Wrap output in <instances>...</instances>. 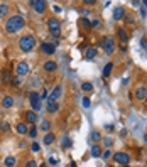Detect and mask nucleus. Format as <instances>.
I'll list each match as a JSON object with an SVG mask.
<instances>
[{"label": "nucleus", "instance_id": "nucleus-1", "mask_svg": "<svg viewBox=\"0 0 147 167\" xmlns=\"http://www.w3.org/2000/svg\"><path fill=\"white\" fill-rule=\"evenodd\" d=\"M24 26H26V20H24L22 15H12V17H9L5 20V32L7 34H15V32L24 29Z\"/></svg>", "mask_w": 147, "mask_h": 167}, {"label": "nucleus", "instance_id": "nucleus-2", "mask_svg": "<svg viewBox=\"0 0 147 167\" xmlns=\"http://www.w3.org/2000/svg\"><path fill=\"white\" fill-rule=\"evenodd\" d=\"M19 47H20V51H24V52H30V51L36 47V39H34V36H30V34L22 36V37L19 39Z\"/></svg>", "mask_w": 147, "mask_h": 167}, {"label": "nucleus", "instance_id": "nucleus-3", "mask_svg": "<svg viewBox=\"0 0 147 167\" xmlns=\"http://www.w3.org/2000/svg\"><path fill=\"white\" fill-rule=\"evenodd\" d=\"M100 47L103 49L107 54H113L115 52V47H117V44H115V39L112 37V36H107V37H103L102 41H100Z\"/></svg>", "mask_w": 147, "mask_h": 167}, {"label": "nucleus", "instance_id": "nucleus-4", "mask_svg": "<svg viewBox=\"0 0 147 167\" xmlns=\"http://www.w3.org/2000/svg\"><path fill=\"white\" fill-rule=\"evenodd\" d=\"M41 94L37 93V91H30L29 93V103L30 107H32V110L37 113V111H41V108H42V103H41Z\"/></svg>", "mask_w": 147, "mask_h": 167}, {"label": "nucleus", "instance_id": "nucleus-5", "mask_svg": "<svg viewBox=\"0 0 147 167\" xmlns=\"http://www.w3.org/2000/svg\"><path fill=\"white\" fill-rule=\"evenodd\" d=\"M48 29L52 36H59L61 34V22L58 20L56 17H51L48 19Z\"/></svg>", "mask_w": 147, "mask_h": 167}, {"label": "nucleus", "instance_id": "nucleus-6", "mask_svg": "<svg viewBox=\"0 0 147 167\" xmlns=\"http://www.w3.org/2000/svg\"><path fill=\"white\" fill-rule=\"evenodd\" d=\"M112 157H113V160L117 164H120V165H129V162H130V155L127 154V152H117V154H113Z\"/></svg>", "mask_w": 147, "mask_h": 167}, {"label": "nucleus", "instance_id": "nucleus-7", "mask_svg": "<svg viewBox=\"0 0 147 167\" xmlns=\"http://www.w3.org/2000/svg\"><path fill=\"white\" fill-rule=\"evenodd\" d=\"M39 49H41V52H42V54L52 56L54 52H56V44H52V42H42V44L39 46Z\"/></svg>", "mask_w": 147, "mask_h": 167}, {"label": "nucleus", "instance_id": "nucleus-8", "mask_svg": "<svg viewBox=\"0 0 147 167\" xmlns=\"http://www.w3.org/2000/svg\"><path fill=\"white\" fill-rule=\"evenodd\" d=\"M29 5H32V9H34V12L37 14H44L46 12V2L44 0H34V2H29Z\"/></svg>", "mask_w": 147, "mask_h": 167}, {"label": "nucleus", "instance_id": "nucleus-9", "mask_svg": "<svg viewBox=\"0 0 147 167\" xmlns=\"http://www.w3.org/2000/svg\"><path fill=\"white\" fill-rule=\"evenodd\" d=\"M15 73H17V76L24 78L26 74H29V64H27L26 61H20L17 64V69H15Z\"/></svg>", "mask_w": 147, "mask_h": 167}, {"label": "nucleus", "instance_id": "nucleus-10", "mask_svg": "<svg viewBox=\"0 0 147 167\" xmlns=\"http://www.w3.org/2000/svg\"><path fill=\"white\" fill-rule=\"evenodd\" d=\"M61 94H63V86H61V85H56L54 88H52V91L49 93V100H48V101H56Z\"/></svg>", "mask_w": 147, "mask_h": 167}, {"label": "nucleus", "instance_id": "nucleus-11", "mask_svg": "<svg viewBox=\"0 0 147 167\" xmlns=\"http://www.w3.org/2000/svg\"><path fill=\"white\" fill-rule=\"evenodd\" d=\"M135 98L137 100H147V86L145 85H140V86H137V90H135Z\"/></svg>", "mask_w": 147, "mask_h": 167}, {"label": "nucleus", "instance_id": "nucleus-12", "mask_svg": "<svg viewBox=\"0 0 147 167\" xmlns=\"http://www.w3.org/2000/svg\"><path fill=\"white\" fill-rule=\"evenodd\" d=\"M24 118H26V123H36V122L39 120V116H37V113L34 110H27L24 113Z\"/></svg>", "mask_w": 147, "mask_h": 167}, {"label": "nucleus", "instance_id": "nucleus-13", "mask_svg": "<svg viewBox=\"0 0 147 167\" xmlns=\"http://www.w3.org/2000/svg\"><path fill=\"white\" fill-rule=\"evenodd\" d=\"M117 37H118V41H120L122 44L129 42V32H127L124 27H118V29H117Z\"/></svg>", "mask_w": 147, "mask_h": 167}, {"label": "nucleus", "instance_id": "nucleus-14", "mask_svg": "<svg viewBox=\"0 0 147 167\" xmlns=\"http://www.w3.org/2000/svg\"><path fill=\"white\" fill-rule=\"evenodd\" d=\"M0 83H2V85L12 83V73H10V69H4V71L0 73Z\"/></svg>", "mask_w": 147, "mask_h": 167}, {"label": "nucleus", "instance_id": "nucleus-15", "mask_svg": "<svg viewBox=\"0 0 147 167\" xmlns=\"http://www.w3.org/2000/svg\"><path fill=\"white\" fill-rule=\"evenodd\" d=\"M44 71H46V73H54V71H56L58 69V63L56 61H52V59H49V61H46V63H44Z\"/></svg>", "mask_w": 147, "mask_h": 167}, {"label": "nucleus", "instance_id": "nucleus-16", "mask_svg": "<svg viewBox=\"0 0 147 167\" xmlns=\"http://www.w3.org/2000/svg\"><path fill=\"white\" fill-rule=\"evenodd\" d=\"M14 96H10V94H7V96H4L2 98V108H5V110H9V108L14 107Z\"/></svg>", "mask_w": 147, "mask_h": 167}, {"label": "nucleus", "instance_id": "nucleus-17", "mask_svg": "<svg viewBox=\"0 0 147 167\" xmlns=\"http://www.w3.org/2000/svg\"><path fill=\"white\" fill-rule=\"evenodd\" d=\"M125 17V9L124 7H115L113 10V20H124Z\"/></svg>", "mask_w": 147, "mask_h": 167}, {"label": "nucleus", "instance_id": "nucleus-18", "mask_svg": "<svg viewBox=\"0 0 147 167\" xmlns=\"http://www.w3.org/2000/svg\"><path fill=\"white\" fill-rule=\"evenodd\" d=\"M15 132H17L19 135H26V133H29V127H27L26 122H20V123L15 125Z\"/></svg>", "mask_w": 147, "mask_h": 167}, {"label": "nucleus", "instance_id": "nucleus-19", "mask_svg": "<svg viewBox=\"0 0 147 167\" xmlns=\"http://www.w3.org/2000/svg\"><path fill=\"white\" fill-rule=\"evenodd\" d=\"M90 154H91V157H93V159H98V157H102V154H103V150H102V147H100L98 144H95V145H91Z\"/></svg>", "mask_w": 147, "mask_h": 167}, {"label": "nucleus", "instance_id": "nucleus-20", "mask_svg": "<svg viewBox=\"0 0 147 167\" xmlns=\"http://www.w3.org/2000/svg\"><path fill=\"white\" fill-rule=\"evenodd\" d=\"M44 145H51V144H54V142H56V135H54V133L52 132H49V133H46V135H44Z\"/></svg>", "mask_w": 147, "mask_h": 167}, {"label": "nucleus", "instance_id": "nucleus-21", "mask_svg": "<svg viewBox=\"0 0 147 167\" xmlns=\"http://www.w3.org/2000/svg\"><path fill=\"white\" fill-rule=\"evenodd\" d=\"M96 56V47H86V52H85V59L86 61H90V59H93V57H95Z\"/></svg>", "mask_w": 147, "mask_h": 167}, {"label": "nucleus", "instance_id": "nucleus-22", "mask_svg": "<svg viewBox=\"0 0 147 167\" xmlns=\"http://www.w3.org/2000/svg\"><path fill=\"white\" fill-rule=\"evenodd\" d=\"M4 164H5V167H15L17 159L14 157V155H7V157H5V160H4Z\"/></svg>", "mask_w": 147, "mask_h": 167}, {"label": "nucleus", "instance_id": "nucleus-23", "mask_svg": "<svg viewBox=\"0 0 147 167\" xmlns=\"http://www.w3.org/2000/svg\"><path fill=\"white\" fill-rule=\"evenodd\" d=\"M112 69H113V63H108V64H105L103 71H102V76H103V78H108L110 74H112Z\"/></svg>", "mask_w": 147, "mask_h": 167}, {"label": "nucleus", "instance_id": "nucleus-24", "mask_svg": "<svg viewBox=\"0 0 147 167\" xmlns=\"http://www.w3.org/2000/svg\"><path fill=\"white\" fill-rule=\"evenodd\" d=\"M58 110H59V107H58L56 101H48V111L49 113H56Z\"/></svg>", "mask_w": 147, "mask_h": 167}, {"label": "nucleus", "instance_id": "nucleus-25", "mask_svg": "<svg viewBox=\"0 0 147 167\" xmlns=\"http://www.w3.org/2000/svg\"><path fill=\"white\" fill-rule=\"evenodd\" d=\"M81 90L85 93H90V91H93V85L90 81H85V83H81Z\"/></svg>", "mask_w": 147, "mask_h": 167}, {"label": "nucleus", "instance_id": "nucleus-26", "mask_svg": "<svg viewBox=\"0 0 147 167\" xmlns=\"http://www.w3.org/2000/svg\"><path fill=\"white\" fill-rule=\"evenodd\" d=\"M71 145H73V144H71V138H69V137H64V138H63V144H61V147H63L64 150H69V149H71Z\"/></svg>", "mask_w": 147, "mask_h": 167}, {"label": "nucleus", "instance_id": "nucleus-27", "mask_svg": "<svg viewBox=\"0 0 147 167\" xmlns=\"http://www.w3.org/2000/svg\"><path fill=\"white\" fill-rule=\"evenodd\" d=\"M7 14H9V5H7V4H0V19L5 17Z\"/></svg>", "mask_w": 147, "mask_h": 167}, {"label": "nucleus", "instance_id": "nucleus-28", "mask_svg": "<svg viewBox=\"0 0 147 167\" xmlns=\"http://www.w3.org/2000/svg\"><path fill=\"white\" fill-rule=\"evenodd\" d=\"M124 20H125V24H129V26H134V24H135V17L132 15V14H125Z\"/></svg>", "mask_w": 147, "mask_h": 167}, {"label": "nucleus", "instance_id": "nucleus-29", "mask_svg": "<svg viewBox=\"0 0 147 167\" xmlns=\"http://www.w3.org/2000/svg\"><path fill=\"white\" fill-rule=\"evenodd\" d=\"M41 130H42V132H46V133H49V130H51V122L44 120L42 123H41Z\"/></svg>", "mask_w": 147, "mask_h": 167}, {"label": "nucleus", "instance_id": "nucleus-30", "mask_svg": "<svg viewBox=\"0 0 147 167\" xmlns=\"http://www.w3.org/2000/svg\"><path fill=\"white\" fill-rule=\"evenodd\" d=\"M80 22H81V26L85 27V29H91V20L90 19L83 17V19H80Z\"/></svg>", "mask_w": 147, "mask_h": 167}, {"label": "nucleus", "instance_id": "nucleus-31", "mask_svg": "<svg viewBox=\"0 0 147 167\" xmlns=\"http://www.w3.org/2000/svg\"><path fill=\"white\" fill-rule=\"evenodd\" d=\"M0 130H2L4 133H7L10 130V123L9 122H2V123H0Z\"/></svg>", "mask_w": 147, "mask_h": 167}, {"label": "nucleus", "instance_id": "nucleus-32", "mask_svg": "<svg viewBox=\"0 0 147 167\" xmlns=\"http://www.w3.org/2000/svg\"><path fill=\"white\" fill-rule=\"evenodd\" d=\"M37 132H39V128H37V127H30V130H29V133H27V135H29L30 138H36Z\"/></svg>", "mask_w": 147, "mask_h": 167}, {"label": "nucleus", "instance_id": "nucleus-33", "mask_svg": "<svg viewBox=\"0 0 147 167\" xmlns=\"http://www.w3.org/2000/svg\"><path fill=\"white\" fill-rule=\"evenodd\" d=\"M81 105H83V108H90L91 107V100L88 98V96H85V98L81 100Z\"/></svg>", "mask_w": 147, "mask_h": 167}, {"label": "nucleus", "instance_id": "nucleus-34", "mask_svg": "<svg viewBox=\"0 0 147 167\" xmlns=\"http://www.w3.org/2000/svg\"><path fill=\"white\" fill-rule=\"evenodd\" d=\"M30 150H32V152H39L41 150L39 142H32V144H30Z\"/></svg>", "mask_w": 147, "mask_h": 167}, {"label": "nucleus", "instance_id": "nucleus-35", "mask_svg": "<svg viewBox=\"0 0 147 167\" xmlns=\"http://www.w3.org/2000/svg\"><path fill=\"white\" fill-rule=\"evenodd\" d=\"M112 155H113V154H112V152H110V150L107 149V150H105V152H103V154H102V159H105V160H108V159L112 157Z\"/></svg>", "mask_w": 147, "mask_h": 167}, {"label": "nucleus", "instance_id": "nucleus-36", "mask_svg": "<svg viewBox=\"0 0 147 167\" xmlns=\"http://www.w3.org/2000/svg\"><path fill=\"white\" fill-rule=\"evenodd\" d=\"M90 137H91V140H95V142H98L100 138H102V137H100V133H98V132H91Z\"/></svg>", "mask_w": 147, "mask_h": 167}, {"label": "nucleus", "instance_id": "nucleus-37", "mask_svg": "<svg viewBox=\"0 0 147 167\" xmlns=\"http://www.w3.org/2000/svg\"><path fill=\"white\" fill-rule=\"evenodd\" d=\"M24 167H37V162L30 159V160H27V162H26V165H24Z\"/></svg>", "mask_w": 147, "mask_h": 167}, {"label": "nucleus", "instance_id": "nucleus-38", "mask_svg": "<svg viewBox=\"0 0 147 167\" xmlns=\"http://www.w3.org/2000/svg\"><path fill=\"white\" fill-rule=\"evenodd\" d=\"M12 83L15 86H20V76H17V74H15V76L12 78Z\"/></svg>", "mask_w": 147, "mask_h": 167}, {"label": "nucleus", "instance_id": "nucleus-39", "mask_svg": "<svg viewBox=\"0 0 147 167\" xmlns=\"http://www.w3.org/2000/svg\"><path fill=\"white\" fill-rule=\"evenodd\" d=\"M48 162L52 164V165H56V164H58V159L54 157V155H49V157H48Z\"/></svg>", "mask_w": 147, "mask_h": 167}, {"label": "nucleus", "instance_id": "nucleus-40", "mask_svg": "<svg viewBox=\"0 0 147 167\" xmlns=\"http://www.w3.org/2000/svg\"><path fill=\"white\" fill-rule=\"evenodd\" d=\"M103 144H105L107 147H112V144H113L112 137H107V138H103Z\"/></svg>", "mask_w": 147, "mask_h": 167}, {"label": "nucleus", "instance_id": "nucleus-41", "mask_svg": "<svg viewBox=\"0 0 147 167\" xmlns=\"http://www.w3.org/2000/svg\"><path fill=\"white\" fill-rule=\"evenodd\" d=\"M98 26H100V20L98 19H93V20H91V27L95 29V27H98Z\"/></svg>", "mask_w": 147, "mask_h": 167}, {"label": "nucleus", "instance_id": "nucleus-42", "mask_svg": "<svg viewBox=\"0 0 147 167\" xmlns=\"http://www.w3.org/2000/svg\"><path fill=\"white\" fill-rule=\"evenodd\" d=\"M140 46H142L144 49L147 51V39H145V37H144V39H140Z\"/></svg>", "mask_w": 147, "mask_h": 167}, {"label": "nucleus", "instance_id": "nucleus-43", "mask_svg": "<svg viewBox=\"0 0 147 167\" xmlns=\"http://www.w3.org/2000/svg\"><path fill=\"white\" fill-rule=\"evenodd\" d=\"M105 128H107L108 132H113V130H115V127H113L112 123H108V125H105Z\"/></svg>", "mask_w": 147, "mask_h": 167}, {"label": "nucleus", "instance_id": "nucleus-44", "mask_svg": "<svg viewBox=\"0 0 147 167\" xmlns=\"http://www.w3.org/2000/svg\"><path fill=\"white\" fill-rule=\"evenodd\" d=\"M85 4H86V5H95L96 2H95V0H86V2H85Z\"/></svg>", "mask_w": 147, "mask_h": 167}, {"label": "nucleus", "instance_id": "nucleus-45", "mask_svg": "<svg viewBox=\"0 0 147 167\" xmlns=\"http://www.w3.org/2000/svg\"><path fill=\"white\" fill-rule=\"evenodd\" d=\"M46 96H48V90H44V91H42V94H41V98H46Z\"/></svg>", "mask_w": 147, "mask_h": 167}, {"label": "nucleus", "instance_id": "nucleus-46", "mask_svg": "<svg viewBox=\"0 0 147 167\" xmlns=\"http://www.w3.org/2000/svg\"><path fill=\"white\" fill-rule=\"evenodd\" d=\"M54 12H58V14H59V12H61V7H58V5H54Z\"/></svg>", "mask_w": 147, "mask_h": 167}, {"label": "nucleus", "instance_id": "nucleus-47", "mask_svg": "<svg viewBox=\"0 0 147 167\" xmlns=\"http://www.w3.org/2000/svg\"><path fill=\"white\" fill-rule=\"evenodd\" d=\"M140 15H142V17H145V9H144V7L140 9Z\"/></svg>", "mask_w": 147, "mask_h": 167}, {"label": "nucleus", "instance_id": "nucleus-48", "mask_svg": "<svg viewBox=\"0 0 147 167\" xmlns=\"http://www.w3.org/2000/svg\"><path fill=\"white\" fill-rule=\"evenodd\" d=\"M142 5H144V9H147V0H144V2H142Z\"/></svg>", "mask_w": 147, "mask_h": 167}, {"label": "nucleus", "instance_id": "nucleus-49", "mask_svg": "<svg viewBox=\"0 0 147 167\" xmlns=\"http://www.w3.org/2000/svg\"><path fill=\"white\" fill-rule=\"evenodd\" d=\"M69 167H78V164H76V162H71V165H69Z\"/></svg>", "mask_w": 147, "mask_h": 167}, {"label": "nucleus", "instance_id": "nucleus-50", "mask_svg": "<svg viewBox=\"0 0 147 167\" xmlns=\"http://www.w3.org/2000/svg\"><path fill=\"white\" fill-rule=\"evenodd\" d=\"M39 167H48V165H46V164H42V165H39Z\"/></svg>", "mask_w": 147, "mask_h": 167}, {"label": "nucleus", "instance_id": "nucleus-51", "mask_svg": "<svg viewBox=\"0 0 147 167\" xmlns=\"http://www.w3.org/2000/svg\"><path fill=\"white\" fill-rule=\"evenodd\" d=\"M124 167H129V165H124Z\"/></svg>", "mask_w": 147, "mask_h": 167}]
</instances>
